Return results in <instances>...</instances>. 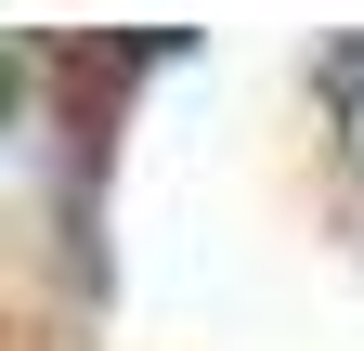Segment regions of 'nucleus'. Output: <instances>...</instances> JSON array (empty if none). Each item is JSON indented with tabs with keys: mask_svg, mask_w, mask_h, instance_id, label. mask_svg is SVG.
<instances>
[{
	"mask_svg": "<svg viewBox=\"0 0 364 351\" xmlns=\"http://www.w3.org/2000/svg\"><path fill=\"white\" fill-rule=\"evenodd\" d=\"M326 92H338V130H351V156H364V39L326 53Z\"/></svg>",
	"mask_w": 364,
	"mask_h": 351,
	"instance_id": "f257e3e1",
	"label": "nucleus"
}]
</instances>
